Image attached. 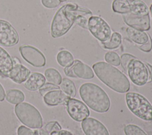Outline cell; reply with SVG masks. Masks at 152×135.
<instances>
[{
	"mask_svg": "<svg viewBox=\"0 0 152 135\" xmlns=\"http://www.w3.org/2000/svg\"><path fill=\"white\" fill-rule=\"evenodd\" d=\"M97 77L106 85L119 93L127 92L130 89V82L121 71L104 62H99L93 65Z\"/></svg>",
	"mask_w": 152,
	"mask_h": 135,
	"instance_id": "6da1fadb",
	"label": "cell"
},
{
	"mask_svg": "<svg viewBox=\"0 0 152 135\" xmlns=\"http://www.w3.org/2000/svg\"><path fill=\"white\" fill-rule=\"evenodd\" d=\"M79 92L84 103L93 111L103 113L109 110L110 99L106 92L97 85L90 82L83 83Z\"/></svg>",
	"mask_w": 152,
	"mask_h": 135,
	"instance_id": "7a4b0ae2",
	"label": "cell"
},
{
	"mask_svg": "<svg viewBox=\"0 0 152 135\" xmlns=\"http://www.w3.org/2000/svg\"><path fill=\"white\" fill-rule=\"evenodd\" d=\"M73 4H67L61 7L56 12L50 27L51 36L53 38L60 37L65 34L75 22L72 11Z\"/></svg>",
	"mask_w": 152,
	"mask_h": 135,
	"instance_id": "3957f363",
	"label": "cell"
},
{
	"mask_svg": "<svg viewBox=\"0 0 152 135\" xmlns=\"http://www.w3.org/2000/svg\"><path fill=\"white\" fill-rule=\"evenodd\" d=\"M125 100L128 108L135 115L147 121H152V105L143 95L128 92Z\"/></svg>",
	"mask_w": 152,
	"mask_h": 135,
	"instance_id": "277c9868",
	"label": "cell"
},
{
	"mask_svg": "<svg viewBox=\"0 0 152 135\" xmlns=\"http://www.w3.org/2000/svg\"><path fill=\"white\" fill-rule=\"evenodd\" d=\"M15 113L18 120L31 128H40L43 126V119L38 110L30 104L21 102L15 105Z\"/></svg>",
	"mask_w": 152,
	"mask_h": 135,
	"instance_id": "5b68a950",
	"label": "cell"
},
{
	"mask_svg": "<svg viewBox=\"0 0 152 135\" xmlns=\"http://www.w3.org/2000/svg\"><path fill=\"white\" fill-rule=\"evenodd\" d=\"M112 7L115 12L119 14L149 15L148 7L141 0H113Z\"/></svg>",
	"mask_w": 152,
	"mask_h": 135,
	"instance_id": "8992f818",
	"label": "cell"
},
{
	"mask_svg": "<svg viewBox=\"0 0 152 135\" xmlns=\"http://www.w3.org/2000/svg\"><path fill=\"white\" fill-rule=\"evenodd\" d=\"M127 73L131 81L138 86L144 85L148 81V69L145 64L137 58L130 61L128 65Z\"/></svg>",
	"mask_w": 152,
	"mask_h": 135,
	"instance_id": "52a82bcc",
	"label": "cell"
},
{
	"mask_svg": "<svg viewBox=\"0 0 152 135\" xmlns=\"http://www.w3.org/2000/svg\"><path fill=\"white\" fill-rule=\"evenodd\" d=\"M88 29L92 35L102 43L107 41L112 35L110 27L100 17L92 16L89 18Z\"/></svg>",
	"mask_w": 152,
	"mask_h": 135,
	"instance_id": "ba28073f",
	"label": "cell"
},
{
	"mask_svg": "<svg viewBox=\"0 0 152 135\" xmlns=\"http://www.w3.org/2000/svg\"><path fill=\"white\" fill-rule=\"evenodd\" d=\"M19 51L22 57L31 65L36 68L45 65L46 58L37 48L30 45H24L19 47Z\"/></svg>",
	"mask_w": 152,
	"mask_h": 135,
	"instance_id": "9c48e42d",
	"label": "cell"
},
{
	"mask_svg": "<svg viewBox=\"0 0 152 135\" xmlns=\"http://www.w3.org/2000/svg\"><path fill=\"white\" fill-rule=\"evenodd\" d=\"M66 104L68 114L76 121H83L90 115V111L87 105L78 99L69 98Z\"/></svg>",
	"mask_w": 152,
	"mask_h": 135,
	"instance_id": "30bf717a",
	"label": "cell"
},
{
	"mask_svg": "<svg viewBox=\"0 0 152 135\" xmlns=\"http://www.w3.org/2000/svg\"><path fill=\"white\" fill-rule=\"evenodd\" d=\"M18 42V36L14 28L8 21L0 20V45L11 47Z\"/></svg>",
	"mask_w": 152,
	"mask_h": 135,
	"instance_id": "8fae6325",
	"label": "cell"
},
{
	"mask_svg": "<svg viewBox=\"0 0 152 135\" xmlns=\"http://www.w3.org/2000/svg\"><path fill=\"white\" fill-rule=\"evenodd\" d=\"M125 23L129 27L140 30L148 31L150 29V18L149 15H141L134 14H122Z\"/></svg>",
	"mask_w": 152,
	"mask_h": 135,
	"instance_id": "7c38bea8",
	"label": "cell"
},
{
	"mask_svg": "<svg viewBox=\"0 0 152 135\" xmlns=\"http://www.w3.org/2000/svg\"><path fill=\"white\" fill-rule=\"evenodd\" d=\"M81 127L86 135H109L105 126L94 118L89 117L83 120Z\"/></svg>",
	"mask_w": 152,
	"mask_h": 135,
	"instance_id": "4fadbf2b",
	"label": "cell"
},
{
	"mask_svg": "<svg viewBox=\"0 0 152 135\" xmlns=\"http://www.w3.org/2000/svg\"><path fill=\"white\" fill-rule=\"evenodd\" d=\"M14 63L12 69L5 76L10 78L17 83L25 82L30 75V70L20 63Z\"/></svg>",
	"mask_w": 152,
	"mask_h": 135,
	"instance_id": "5bb4252c",
	"label": "cell"
},
{
	"mask_svg": "<svg viewBox=\"0 0 152 135\" xmlns=\"http://www.w3.org/2000/svg\"><path fill=\"white\" fill-rule=\"evenodd\" d=\"M72 11L75 18L74 22L83 28L88 29V20L93 16L91 11L86 8L79 7L75 4H73Z\"/></svg>",
	"mask_w": 152,
	"mask_h": 135,
	"instance_id": "9a60e30c",
	"label": "cell"
},
{
	"mask_svg": "<svg viewBox=\"0 0 152 135\" xmlns=\"http://www.w3.org/2000/svg\"><path fill=\"white\" fill-rule=\"evenodd\" d=\"M69 97L60 89H56L47 92L43 96L45 104L49 106H56L66 102Z\"/></svg>",
	"mask_w": 152,
	"mask_h": 135,
	"instance_id": "2e32d148",
	"label": "cell"
},
{
	"mask_svg": "<svg viewBox=\"0 0 152 135\" xmlns=\"http://www.w3.org/2000/svg\"><path fill=\"white\" fill-rule=\"evenodd\" d=\"M71 66L72 72L77 78L91 79L94 76V72L91 68L80 60H74Z\"/></svg>",
	"mask_w": 152,
	"mask_h": 135,
	"instance_id": "e0dca14e",
	"label": "cell"
},
{
	"mask_svg": "<svg viewBox=\"0 0 152 135\" xmlns=\"http://www.w3.org/2000/svg\"><path fill=\"white\" fill-rule=\"evenodd\" d=\"M46 78L43 74L39 72H33L24 83V87L31 91L39 89L45 83Z\"/></svg>",
	"mask_w": 152,
	"mask_h": 135,
	"instance_id": "ac0fdd59",
	"label": "cell"
},
{
	"mask_svg": "<svg viewBox=\"0 0 152 135\" xmlns=\"http://www.w3.org/2000/svg\"><path fill=\"white\" fill-rule=\"evenodd\" d=\"M125 33L129 38L137 44H144L148 41V34L144 31L127 27L125 29Z\"/></svg>",
	"mask_w": 152,
	"mask_h": 135,
	"instance_id": "d6986e66",
	"label": "cell"
},
{
	"mask_svg": "<svg viewBox=\"0 0 152 135\" xmlns=\"http://www.w3.org/2000/svg\"><path fill=\"white\" fill-rule=\"evenodd\" d=\"M14 63L8 52L0 47V73L4 76L13 68Z\"/></svg>",
	"mask_w": 152,
	"mask_h": 135,
	"instance_id": "ffe728a7",
	"label": "cell"
},
{
	"mask_svg": "<svg viewBox=\"0 0 152 135\" xmlns=\"http://www.w3.org/2000/svg\"><path fill=\"white\" fill-rule=\"evenodd\" d=\"M5 98L8 102L12 104H18L24 101L25 95L19 89H11L7 91Z\"/></svg>",
	"mask_w": 152,
	"mask_h": 135,
	"instance_id": "44dd1931",
	"label": "cell"
},
{
	"mask_svg": "<svg viewBox=\"0 0 152 135\" xmlns=\"http://www.w3.org/2000/svg\"><path fill=\"white\" fill-rule=\"evenodd\" d=\"M56 60L59 65L62 67L69 66L74 63V57L72 54L67 50L60 51L57 56Z\"/></svg>",
	"mask_w": 152,
	"mask_h": 135,
	"instance_id": "7402d4cb",
	"label": "cell"
},
{
	"mask_svg": "<svg viewBox=\"0 0 152 135\" xmlns=\"http://www.w3.org/2000/svg\"><path fill=\"white\" fill-rule=\"evenodd\" d=\"M45 77L48 82L56 85H60L62 82V76L60 73L52 68H48L45 70Z\"/></svg>",
	"mask_w": 152,
	"mask_h": 135,
	"instance_id": "603a6c76",
	"label": "cell"
},
{
	"mask_svg": "<svg viewBox=\"0 0 152 135\" xmlns=\"http://www.w3.org/2000/svg\"><path fill=\"white\" fill-rule=\"evenodd\" d=\"M62 91L70 97H75L77 94V89L74 83L68 78H63L61 83Z\"/></svg>",
	"mask_w": 152,
	"mask_h": 135,
	"instance_id": "cb8c5ba5",
	"label": "cell"
},
{
	"mask_svg": "<svg viewBox=\"0 0 152 135\" xmlns=\"http://www.w3.org/2000/svg\"><path fill=\"white\" fill-rule=\"evenodd\" d=\"M122 42V36L117 32L112 34L110 38L106 42L102 43L104 48L107 49H115L121 45Z\"/></svg>",
	"mask_w": 152,
	"mask_h": 135,
	"instance_id": "d4e9b609",
	"label": "cell"
},
{
	"mask_svg": "<svg viewBox=\"0 0 152 135\" xmlns=\"http://www.w3.org/2000/svg\"><path fill=\"white\" fill-rule=\"evenodd\" d=\"M124 131L125 135H147L142 129L135 124L126 125Z\"/></svg>",
	"mask_w": 152,
	"mask_h": 135,
	"instance_id": "484cf974",
	"label": "cell"
},
{
	"mask_svg": "<svg viewBox=\"0 0 152 135\" xmlns=\"http://www.w3.org/2000/svg\"><path fill=\"white\" fill-rule=\"evenodd\" d=\"M104 59L111 65L118 66L121 64L120 57L115 52H108L104 55Z\"/></svg>",
	"mask_w": 152,
	"mask_h": 135,
	"instance_id": "4316f807",
	"label": "cell"
},
{
	"mask_svg": "<svg viewBox=\"0 0 152 135\" xmlns=\"http://www.w3.org/2000/svg\"><path fill=\"white\" fill-rule=\"evenodd\" d=\"M134 56L128 54V53H124L121 55V58H120V61L121 63V66L122 68L124 69V71L127 72V68H128V65L130 61L134 59H136Z\"/></svg>",
	"mask_w": 152,
	"mask_h": 135,
	"instance_id": "83f0119b",
	"label": "cell"
},
{
	"mask_svg": "<svg viewBox=\"0 0 152 135\" xmlns=\"http://www.w3.org/2000/svg\"><path fill=\"white\" fill-rule=\"evenodd\" d=\"M44 129L50 134L53 132L60 131L61 130V127L57 121H52L48 123L45 125Z\"/></svg>",
	"mask_w": 152,
	"mask_h": 135,
	"instance_id": "f1b7e54d",
	"label": "cell"
},
{
	"mask_svg": "<svg viewBox=\"0 0 152 135\" xmlns=\"http://www.w3.org/2000/svg\"><path fill=\"white\" fill-rule=\"evenodd\" d=\"M60 88L58 85L52 84L51 83H45L39 89V92L40 94L44 96L45 94H46L47 92L53 91V90H56V89H59Z\"/></svg>",
	"mask_w": 152,
	"mask_h": 135,
	"instance_id": "f546056e",
	"label": "cell"
},
{
	"mask_svg": "<svg viewBox=\"0 0 152 135\" xmlns=\"http://www.w3.org/2000/svg\"><path fill=\"white\" fill-rule=\"evenodd\" d=\"M42 4L48 8H54L57 7L61 3L60 0H41Z\"/></svg>",
	"mask_w": 152,
	"mask_h": 135,
	"instance_id": "4dcf8cb0",
	"label": "cell"
},
{
	"mask_svg": "<svg viewBox=\"0 0 152 135\" xmlns=\"http://www.w3.org/2000/svg\"><path fill=\"white\" fill-rule=\"evenodd\" d=\"M17 135H36L35 133L31 129L24 126H21L18 128Z\"/></svg>",
	"mask_w": 152,
	"mask_h": 135,
	"instance_id": "1f68e13d",
	"label": "cell"
},
{
	"mask_svg": "<svg viewBox=\"0 0 152 135\" xmlns=\"http://www.w3.org/2000/svg\"><path fill=\"white\" fill-rule=\"evenodd\" d=\"M148 41L144 44L139 46V49L145 52H150L152 49V39L150 35H148Z\"/></svg>",
	"mask_w": 152,
	"mask_h": 135,
	"instance_id": "d6a6232c",
	"label": "cell"
},
{
	"mask_svg": "<svg viewBox=\"0 0 152 135\" xmlns=\"http://www.w3.org/2000/svg\"><path fill=\"white\" fill-rule=\"evenodd\" d=\"M67 66L65 67L64 69V73L65 74L69 76V77H71V78H77L75 75L74 74L73 72H72V66Z\"/></svg>",
	"mask_w": 152,
	"mask_h": 135,
	"instance_id": "836d02e7",
	"label": "cell"
},
{
	"mask_svg": "<svg viewBox=\"0 0 152 135\" xmlns=\"http://www.w3.org/2000/svg\"><path fill=\"white\" fill-rule=\"evenodd\" d=\"M34 131L36 135H50V134L47 131H46L45 129H43L41 128H37V129L35 130Z\"/></svg>",
	"mask_w": 152,
	"mask_h": 135,
	"instance_id": "e575fe53",
	"label": "cell"
},
{
	"mask_svg": "<svg viewBox=\"0 0 152 135\" xmlns=\"http://www.w3.org/2000/svg\"><path fill=\"white\" fill-rule=\"evenodd\" d=\"M145 65L148 69L149 73V78L148 82H152V66L148 63H146Z\"/></svg>",
	"mask_w": 152,
	"mask_h": 135,
	"instance_id": "d590c367",
	"label": "cell"
},
{
	"mask_svg": "<svg viewBox=\"0 0 152 135\" xmlns=\"http://www.w3.org/2000/svg\"><path fill=\"white\" fill-rule=\"evenodd\" d=\"M5 97V93L4 89L2 85L0 83V101H2L4 100Z\"/></svg>",
	"mask_w": 152,
	"mask_h": 135,
	"instance_id": "8d00e7d4",
	"label": "cell"
},
{
	"mask_svg": "<svg viewBox=\"0 0 152 135\" xmlns=\"http://www.w3.org/2000/svg\"><path fill=\"white\" fill-rule=\"evenodd\" d=\"M59 134L60 135H73L71 132L67 131V130H61L59 131Z\"/></svg>",
	"mask_w": 152,
	"mask_h": 135,
	"instance_id": "74e56055",
	"label": "cell"
},
{
	"mask_svg": "<svg viewBox=\"0 0 152 135\" xmlns=\"http://www.w3.org/2000/svg\"><path fill=\"white\" fill-rule=\"evenodd\" d=\"M50 135H60L59 134V131H55V132H53L52 133L50 134Z\"/></svg>",
	"mask_w": 152,
	"mask_h": 135,
	"instance_id": "f35d334b",
	"label": "cell"
},
{
	"mask_svg": "<svg viewBox=\"0 0 152 135\" xmlns=\"http://www.w3.org/2000/svg\"><path fill=\"white\" fill-rule=\"evenodd\" d=\"M150 12H151V14L152 15V4L151 5V6L150 7Z\"/></svg>",
	"mask_w": 152,
	"mask_h": 135,
	"instance_id": "ab89813d",
	"label": "cell"
},
{
	"mask_svg": "<svg viewBox=\"0 0 152 135\" xmlns=\"http://www.w3.org/2000/svg\"><path fill=\"white\" fill-rule=\"evenodd\" d=\"M67 1V0H60L61 2H64V1Z\"/></svg>",
	"mask_w": 152,
	"mask_h": 135,
	"instance_id": "60d3db41",
	"label": "cell"
}]
</instances>
